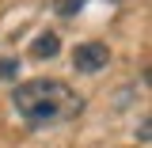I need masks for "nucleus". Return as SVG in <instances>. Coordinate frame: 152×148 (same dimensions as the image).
Listing matches in <instances>:
<instances>
[{"label": "nucleus", "mask_w": 152, "mask_h": 148, "mask_svg": "<svg viewBox=\"0 0 152 148\" xmlns=\"http://www.w3.org/2000/svg\"><path fill=\"white\" fill-rule=\"evenodd\" d=\"M15 110L34 125H53L84 110V99L61 80H27L15 87Z\"/></svg>", "instance_id": "1"}, {"label": "nucleus", "mask_w": 152, "mask_h": 148, "mask_svg": "<svg viewBox=\"0 0 152 148\" xmlns=\"http://www.w3.org/2000/svg\"><path fill=\"white\" fill-rule=\"evenodd\" d=\"M107 61H110V50L103 42H84L72 53V69L76 72H99V69H107Z\"/></svg>", "instance_id": "2"}, {"label": "nucleus", "mask_w": 152, "mask_h": 148, "mask_svg": "<svg viewBox=\"0 0 152 148\" xmlns=\"http://www.w3.org/2000/svg\"><path fill=\"white\" fill-rule=\"evenodd\" d=\"M84 4H88V0H57V12H61V15H76Z\"/></svg>", "instance_id": "4"}, {"label": "nucleus", "mask_w": 152, "mask_h": 148, "mask_svg": "<svg viewBox=\"0 0 152 148\" xmlns=\"http://www.w3.org/2000/svg\"><path fill=\"white\" fill-rule=\"evenodd\" d=\"M15 72H19V65H15V61H0V80H12Z\"/></svg>", "instance_id": "5"}, {"label": "nucleus", "mask_w": 152, "mask_h": 148, "mask_svg": "<svg viewBox=\"0 0 152 148\" xmlns=\"http://www.w3.org/2000/svg\"><path fill=\"white\" fill-rule=\"evenodd\" d=\"M57 50H61V38H57L53 31H46V34H38L34 42H31V53L34 57H57Z\"/></svg>", "instance_id": "3"}]
</instances>
